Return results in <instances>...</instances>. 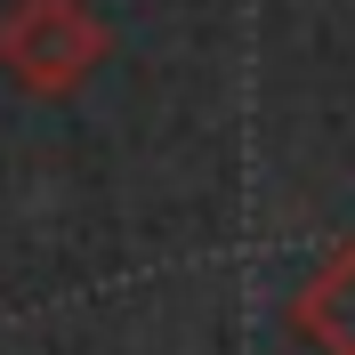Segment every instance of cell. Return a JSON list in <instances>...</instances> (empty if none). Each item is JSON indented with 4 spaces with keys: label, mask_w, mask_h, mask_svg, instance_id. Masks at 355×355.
<instances>
[]
</instances>
